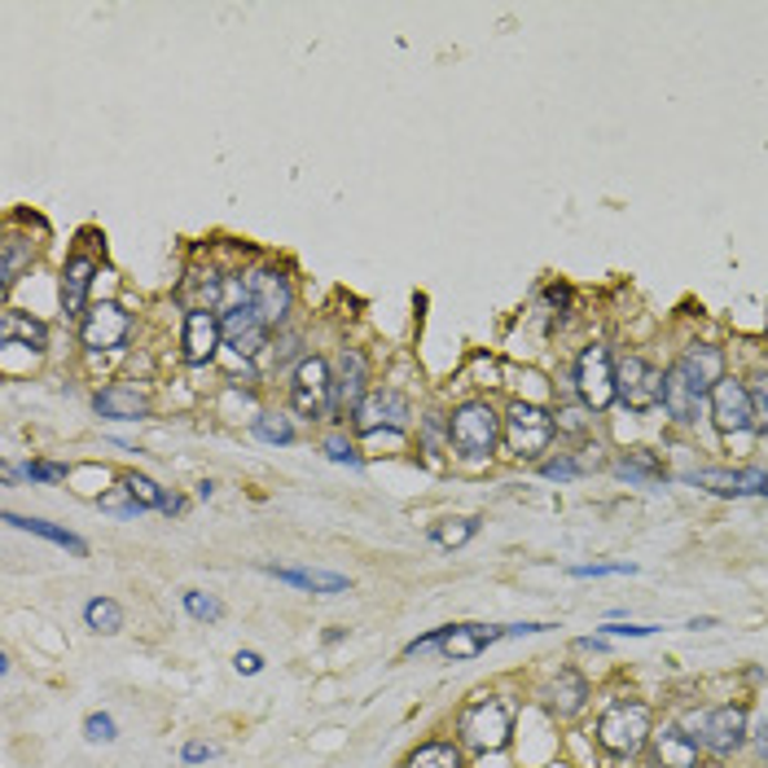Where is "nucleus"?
I'll return each mask as SVG.
<instances>
[{"label": "nucleus", "mask_w": 768, "mask_h": 768, "mask_svg": "<svg viewBox=\"0 0 768 768\" xmlns=\"http://www.w3.org/2000/svg\"><path fill=\"white\" fill-rule=\"evenodd\" d=\"M650 734H654V716L641 698H615L602 720H598V743L602 751L620 756V760H633L650 747Z\"/></svg>", "instance_id": "nucleus-2"}, {"label": "nucleus", "mask_w": 768, "mask_h": 768, "mask_svg": "<svg viewBox=\"0 0 768 768\" xmlns=\"http://www.w3.org/2000/svg\"><path fill=\"white\" fill-rule=\"evenodd\" d=\"M615 370H620V365L611 361V347L593 343V347H584V352H580V361H575V391H580L584 408L602 413V408H611V404L620 399Z\"/></svg>", "instance_id": "nucleus-6"}, {"label": "nucleus", "mask_w": 768, "mask_h": 768, "mask_svg": "<svg viewBox=\"0 0 768 768\" xmlns=\"http://www.w3.org/2000/svg\"><path fill=\"white\" fill-rule=\"evenodd\" d=\"M220 751L211 747V743H185V751H180V760L185 765H207V760H216Z\"/></svg>", "instance_id": "nucleus-42"}, {"label": "nucleus", "mask_w": 768, "mask_h": 768, "mask_svg": "<svg viewBox=\"0 0 768 768\" xmlns=\"http://www.w3.org/2000/svg\"><path fill=\"white\" fill-rule=\"evenodd\" d=\"M510 637V629H488V624H448L444 637H439V654L453 658V663H466V658H479L488 645Z\"/></svg>", "instance_id": "nucleus-18"}, {"label": "nucleus", "mask_w": 768, "mask_h": 768, "mask_svg": "<svg viewBox=\"0 0 768 768\" xmlns=\"http://www.w3.org/2000/svg\"><path fill=\"white\" fill-rule=\"evenodd\" d=\"M22 475H27V479H35V484H58V479H66V466H53V461H31Z\"/></svg>", "instance_id": "nucleus-41"}, {"label": "nucleus", "mask_w": 768, "mask_h": 768, "mask_svg": "<svg viewBox=\"0 0 768 768\" xmlns=\"http://www.w3.org/2000/svg\"><path fill=\"white\" fill-rule=\"evenodd\" d=\"M747 391H751V408H756V430H768V374H760Z\"/></svg>", "instance_id": "nucleus-40"}, {"label": "nucleus", "mask_w": 768, "mask_h": 768, "mask_svg": "<svg viewBox=\"0 0 768 768\" xmlns=\"http://www.w3.org/2000/svg\"><path fill=\"white\" fill-rule=\"evenodd\" d=\"M84 738H89V743H115V738H120V729H115V716H106V712H93V716L84 720Z\"/></svg>", "instance_id": "nucleus-38"}, {"label": "nucleus", "mask_w": 768, "mask_h": 768, "mask_svg": "<svg viewBox=\"0 0 768 768\" xmlns=\"http://www.w3.org/2000/svg\"><path fill=\"white\" fill-rule=\"evenodd\" d=\"M544 299H549L553 308H571V290H567V286H549Z\"/></svg>", "instance_id": "nucleus-45"}, {"label": "nucleus", "mask_w": 768, "mask_h": 768, "mask_svg": "<svg viewBox=\"0 0 768 768\" xmlns=\"http://www.w3.org/2000/svg\"><path fill=\"white\" fill-rule=\"evenodd\" d=\"M185 611H189V620H198V624H216L220 615H225V602L216 598V593H203V589H185Z\"/></svg>", "instance_id": "nucleus-33"}, {"label": "nucleus", "mask_w": 768, "mask_h": 768, "mask_svg": "<svg viewBox=\"0 0 768 768\" xmlns=\"http://www.w3.org/2000/svg\"><path fill=\"white\" fill-rule=\"evenodd\" d=\"M225 343V330H220V316L211 308H189L185 312V334H180V352L189 365H207Z\"/></svg>", "instance_id": "nucleus-14"}, {"label": "nucleus", "mask_w": 768, "mask_h": 768, "mask_svg": "<svg viewBox=\"0 0 768 768\" xmlns=\"http://www.w3.org/2000/svg\"><path fill=\"white\" fill-rule=\"evenodd\" d=\"M676 370L685 374V383L694 386L698 395H712L716 383L725 378V352L716 343H689L685 356L676 361Z\"/></svg>", "instance_id": "nucleus-19"}, {"label": "nucleus", "mask_w": 768, "mask_h": 768, "mask_svg": "<svg viewBox=\"0 0 768 768\" xmlns=\"http://www.w3.org/2000/svg\"><path fill=\"white\" fill-rule=\"evenodd\" d=\"M325 457L330 461H339V466H361V457H356V448H352V439L343 435V430H334V435H325Z\"/></svg>", "instance_id": "nucleus-36"}, {"label": "nucleus", "mask_w": 768, "mask_h": 768, "mask_svg": "<svg viewBox=\"0 0 768 768\" xmlns=\"http://www.w3.org/2000/svg\"><path fill=\"white\" fill-rule=\"evenodd\" d=\"M128 334H132L128 312L120 303H111V299H102L97 308H89V316L80 321V343L89 352H115V347L128 343Z\"/></svg>", "instance_id": "nucleus-9"}, {"label": "nucleus", "mask_w": 768, "mask_h": 768, "mask_svg": "<svg viewBox=\"0 0 768 768\" xmlns=\"http://www.w3.org/2000/svg\"><path fill=\"white\" fill-rule=\"evenodd\" d=\"M689 725L698 729V743L712 751V756H734V751H743V743H747V707L743 703H725V707H712V712H703L698 720L689 716ZM685 725V729H689Z\"/></svg>", "instance_id": "nucleus-7"}, {"label": "nucleus", "mask_w": 768, "mask_h": 768, "mask_svg": "<svg viewBox=\"0 0 768 768\" xmlns=\"http://www.w3.org/2000/svg\"><path fill=\"white\" fill-rule=\"evenodd\" d=\"M479 536V518H444V522H435V531H430V540L439 544V549H461V544H470Z\"/></svg>", "instance_id": "nucleus-32"}, {"label": "nucleus", "mask_w": 768, "mask_h": 768, "mask_svg": "<svg viewBox=\"0 0 768 768\" xmlns=\"http://www.w3.org/2000/svg\"><path fill=\"white\" fill-rule=\"evenodd\" d=\"M501 430H506V448H510L518 461H540L553 444V413L540 408V404H527V399H513L501 417Z\"/></svg>", "instance_id": "nucleus-3"}, {"label": "nucleus", "mask_w": 768, "mask_h": 768, "mask_svg": "<svg viewBox=\"0 0 768 768\" xmlns=\"http://www.w3.org/2000/svg\"><path fill=\"white\" fill-rule=\"evenodd\" d=\"M233 667H238L242 676H259V672H263V654H259V650H238V654H233Z\"/></svg>", "instance_id": "nucleus-43"}, {"label": "nucleus", "mask_w": 768, "mask_h": 768, "mask_svg": "<svg viewBox=\"0 0 768 768\" xmlns=\"http://www.w3.org/2000/svg\"><path fill=\"white\" fill-rule=\"evenodd\" d=\"M93 408H97V417H106V422H136V417L149 413V399H145V391H136V386L111 383L106 391L93 395Z\"/></svg>", "instance_id": "nucleus-22"}, {"label": "nucleus", "mask_w": 768, "mask_h": 768, "mask_svg": "<svg viewBox=\"0 0 768 768\" xmlns=\"http://www.w3.org/2000/svg\"><path fill=\"white\" fill-rule=\"evenodd\" d=\"M707 399H712V422H716L725 435L756 430V408H751V391H747V383H738V378H720Z\"/></svg>", "instance_id": "nucleus-11"}, {"label": "nucleus", "mask_w": 768, "mask_h": 768, "mask_svg": "<svg viewBox=\"0 0 768 768\" xmlns=\"http://www.w3.org/2000/svg\"><path fill=\"white\" fill-rule=\"evenodd\" d=\"M408 768H466V756L457 743H422L408 756Z\"/></svg>", "instance_id": "nucleus-30"}, {"label": "nucleus", "mask_w": 768, "mask_h": 768, "mask_svg": "<svg viewBox=\"0 0 768 768\" xmlns=\"http://www.w3.org/2000/svg\"><path fill=\"white\" fill-rule=\"evenodd\" d=\"M637 567L633 562H584V567H571L575 580H598V575H633Z\"/></svg>", "instance_id": "nucleus-37"}, {"label": "nucleus", "mask_w": 768, "mask_h": 768, "mask_svg": "<svg viewBox=\"0 0 768 768\" xmlns=\"http://www.w3.org/2000/svg\"><path fill=\"white\" fill-rule=\"evenodd\" d=\"M290 408L299 417H325L334 413V374L325 356H303L290 378Z\"/></svg>", "instance_id": "nucleus-5"}, {"label": "nucleus", "mask_w": 768, "mask_h": 768, "mask_svg": "<svg viewBox=\"0 0 768 768\" xmlns=\"http://www.w3.org/2000/svg\"><path fill=\"white\" fill-rule=\"evenodd\" d=\"M124 488L132 492V501L141 506V510H163V513H180V497H167L154 479H145V475H124Z\"/></svg>", "instance_id": "nucleus-29"}, {"label": "nucleus", "mask_w": 768, "mask_h": 768, "mask_svg": "<svg viewBox=\"0 0 768 768\" xmlns=\"http://www.w3.org/2000/svg\"><path fill=\"white\" fill-rule=\"evenodd\" d=\"M268 575H277L281 584H294L303 593H347L352 580L347 575H334V571H308V567H263Z\"/></svg>", "instance_id": "nucleus-25"}, {"label": "nucleus", "mask_w": 768, "mask_h": 768, "mask_svg": "<svg viewBox=\"0 0 768 768\" xmlns=\"http://www.w3.org/2000/svg\"><path fill=\"white\" fill-rule=\"evenodd\" d=\"M589 703V681L575 672V667H558V676H549L540 685V707L553 716V720H575Z\"/></svg>", "instance_id": "nucleus-13"}, {"label": "nucleus", "mask_w": 768, "mask_h": 768, "mask_svg": "<svg viewBox=\"0 0 768 768\" xmlns=\"http://www.w3.org/2000/svg\"><path fill=\"white\" fill-rule=\"evenodd\" d=\"M698 391L685 383V374L672 365L667 374H663V413L676 422V426H689V422H698Z\"/></svg>", "instance_id": "nucleus-23"}, {"label": "nucleus", "mask_w": 768, "mask_h": 768, "mask_svg": "<svg viewBox=\"0 0 768 768\" xmlns=\"http://www.w3.org/2000/svg\"><path fill=\"white\" fill-rule=\"evenodd\" d=\"M31 263H35V242H31V238L9 233V238L0 242V286H4V290H13V286H18V277H22Z\"/></svg>", "instance_id": "nucleus-28"}, {"label": "nucleus", "mask_w": 768, "mask_h": 768, "mask_svg": "<svg viewBox=\"0 0 768 768\" xmlns=\"http://www.w3.org/2000/svg\"><path fill=\"white\" fill-rule=\"evenodd\" d=\"M256 435L263 444H294V422L286 413H259Z\"/></svg>", "instance_id": "nucleus-34"}, {"label": "nucleus", "mask_w": 768, "mask_h": 768, "mask_svg": "<svg viewBox=\"0 0 768 768\" xmlns=\"http://www.w3.org/2000/svg\"><path fill=\"white\" fill-rule=\"evenodd\" d=\"M93 272H97V263H93V256H71V259H66V268H62V286H58L66 321H84V316H89L84 308H89Z\"/></svg>", "instance_id": "nucleus-20"}, {"label": "nucleus", "mask_w": 768, "mask_h": 768, "mask_svg": "<svg viewBox=\"0 0 768 768\" xmlns=\"http://www.w3.org/2000/svg\"><path fill=\"white\" fill-rule=\"evenodd\" d=\"M0 343L4 347H31V352H44L49 347V330H44V321H35V316H27V312H4L0 316Z\"/></svg>", "instance_id": "nucleus-26"}, {"label": "nucleus", "mask_w": 768, "mask_h": 768, "mask_svg": "<svg viewBox=\"0 0 768 768\" xmlns=\"http://www.w3.org/2000/svg\"><path fill=\"white\" fill-rule=\"evenodd\" d=\"M513 738V707L501 694H484L457 712V747L475 756H497Z\"/></svg>", "instance_id": "nucleus-1"}, {"label": "nucleus", "mask_w": 768, "mask_h": 768, "mask_svg": "<svg viewBox=\"0 0 768 768\" xmlns=\"http://www.w3.org/2000/svg\"><path fill=\"white\" fill-rule=\"evenodd\" d=\"M698 738L685 725H663L650 734V768H694Z\"/></svg>", "instance_id": "nucleus-17"}, {"label": "nucleus", "mask_w": 768, "mask_h": 768, "mask_svg": "<svg viewBox=\"0 0 768 768\" xmlns=\"http://www.w3.org/2000/svg\"><path fill=\"white\" fill-rule=\"evenodd\" d=\"M84 624H89L93 633L115 637V633L124 629V606H120L115 598H93V602L84 606Z\"/></svg>", "instance_id": "nucleus-31"}, {"label": "nucleus", "mask_w": 768, "mask_h": 768, "mask_svg": "<svg viewBox=\"0 0 768 768\" xmlns=\"http://www.w3.org/2000/svg\"><path fill=\"white\" fill-rule=\"evenodd\" d=\"M694 484L716 497H768V470H698Z\"/></svg>", "instance_id": "nucleus-21"}, {"label": "nucleus", "mask_w": 768, "mask_h": 768, "mask_svg": "<svg viewBox=\"0 0 768 768\" xmlns=\"http://www.w3.org/2000/svg\"><path fill=\"white\" fill-rule=\"evenodd\" d=\"M4 522H9V527H18V531L40 536V540H49V544H62V549H71L75 558H84V553H89V544H84L75 531L58 527V522H44V518H22V513H4Z\"/></svg>", "instance_id": "nucleus-27"}, {"label": "nucleus", "mask_w": 768, "mask_h": 768, "mask_svg": "<svg viewBox=\"0 0 768 768\" xmlns=\"http://www.w3.org/2000/svg\"><path fill=\"white\" fill-rule=\"evenodd\" d=\"M220 330H225V347L233 356H242V361H251V356H259L268 347V325H263V316H259L256 308L225 312L220 316Z\"/></svg>", "instance_id": "nucleus-16"}, {"label": "nucleus", "mask_w": 768, "mask_h": 768, "mask_svg": "<svg viewBox=\"0 0 768 768\" xmlns=\"http://www.w3.org/2000/svg\"><path fill=\"white\" fill-rule=\"evenodd\" d=\"M540 475H544V479H558V484H571V479L580 475V461H575V457H553V461L540 466Z\"/></svg>", "instance_id": "nucleus-39"}, {"label": "nucleus", "mask_w": 768, "mask_h": 768, "mask_svg": "<svg viewBox=\"0 0 768 768\" xmlns=\"http://www.w3.org/2000/svg\"><path fill=\"white\" fill-rule=\"evenodd\" d=\"M408 417H413V408H408V399L399 395V391H391V386H374L361 404H356V413H352V426L361 430V435H374L378 426L386 430H404L408 426Z\"/></svg>", "instance_id": "nucleus-8"}, {"label": "nucleus", "mask_w": 768, "mask_h": 768, "mask_svg": "<svg viewBox=\"0 0 768 768\" xmlns=\"http://www.w3.org/2000/svg\"><path fill=\"white\" fill-rule=\"evenodd\" d=\"M497 439H501V417H497V408L488 399H466L461 408H453V417H448V444L461 457H470V461L492 457Z\"/></svg>", "instance_id": "nucleus-4"}, {"label": "nucleus", "mask_w": 768, "mask_h": 768, "mask_svg": "<svg viewBox=\"0 0 768 768\" xmlns=\"http://www.w3.org/2000/svg\"><path fill=\"white\" fill-rule=\"evenodd\" d=\"M615 386H620V399H624L633 413H650V408L663 404V374H658L650 361H641V356L620 361Z\"/></svg>", "instance_id": "nucleus-10"}, {"label": "nucleus", "mask_w": 768, "mask_h": 768, "mask_svg": "<svg viewBox=\"0 0 768 768\" xmlns=\"http://www.w3.org/2000/svg\"><path fill=\"white\" fill-rule=\"evenodd\" d=\"M370 395V361L356 347L339 352V374H334V417L356 413V404Z\"/></svg>", "instance_id": "nucleus-15"}, {"label": "nucleus", "mask_w": 768, "mask_h": 768, "mask_svg": "<svg viewBox=\"0 0 768 768\" xmlns=\"http://www.w3.org/2000/svg\"><path fill=\"white\" fill-rule=\"evenodd\" d=\"M97 506H102L106 513H115V518H136V513H141V506L132 501V492L124 488V479H120V488L102 492V497H97Z\"/></svg>", "instance_id": "nucleus-35"}, {"label": "nucleus", "mask_w": 768, "mask_h": 768, "mask_svg": "<svg viewBox=\"0 0 768 768\" xmlns=\"http://www.w3.org/2000/svg\"><path fill=\"white\" fill-rule=\"evenodd\" d=\"M658 633L654 624H606V637H650Z\"/></svg>", "instance_id": "nucleus-44"}, {"label": "nucleus", "mask_w": 768, "mask_h": 768, "mask_svg": "<svg viewBox=\"0 0 768 768\" xmlns=\"http://www.w3.org/2000/svg\"><path fill=\"white\" fill-rule=\"evenodd\" d=\"M251 277V308L263 316V325H281L290 316V303H294V290H290V277L281 268H256L247 272Z\"/></svg>", "instance_id": "nucleus-12"}, {"label": "nucleus", "mask_w": 768, "mask_h": 768, "mask_svg": "<svg viewBox=\"0 0 768 768\" xmlns=\"http://www.w3.org/2000/svg\"><path fill=\"white\" fill-rule=\"evenodd\" d=\"M611 470H615L620 479L637 484V488H658V484H667V470H663L658 453H650V448H629L624 457H615Z\"/></svg>", "instance_id": "nucleus-24"}, {"label": "nucleus", "mask_w": 768, "mask_h": 768, "mask_svg": "<svg viewBox=\"0 0 768 768\" xmlns=\"http://www.w3.org/2000/svg\"><path fill=\"white\" fill-rule=\"evenodd\" d=\"M756 743H760V756L768 760V720H765V729H760V738H756Z\"/></svg>", "instance_id": "nucleus-46"}]
</instances>
